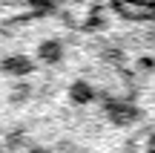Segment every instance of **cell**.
Wrapping results in <instances>:
<instances>
[{
	"mask_svg": "<svg viewBox=\"0 0 155 153\" xmlns=\"http://www.w3.org/2000/svg\"><path fill=\"white\" fill-rule=\"evenodd\" d=\"M69 96H72V101H78V104H89L95 98V90L86 84V81H75L72 90H69Z\"/></svg>",
	"mask_w": 155,
	"mask_h": 153,
	"instance_id": "cell-5",
	"label": "cell"
},
{
	"mask_svg": "<svg viewBox=\"0 0 155 153\" xmlns=\"http://www.w3.org/2000/svg\"><path fill=\"white\" fill-rule=\"evenodd\" d=\"M29 96H32V87H29V84H17L15 90L9 92V98H12V101H15V104H20V101H26Z\"/></svg>",
	"mask_w": 155,
	"mask_h": 153,
	"instance_id": "cell-6",
	"label": "cell"
},
{
	"mask_svg": "<svg viewBox=\"0 0 155 153\" xmlns=\"http://www.w3.org/2000/svg\"><path fill=\"white\" fill-rule=\"evenodd\" d=\"M0 153H3V150H0Z\"/></svg>",
	"mask_w": 155,
	"mask_h": 153,
	"instance_id": "cell-12",
	"label": "cell"
},
{
	"mask_svg": "<svg viewBox=\"0 0 155 153\" xmlns=\"http://www.w3.org/2000/svg\"><path fill=\"white\" fill-rule=\"evenodd\" d=\"M0 69H3L6 75H15V78H23V75H29L35 69V61L29 55H9L0 61Z\"/></svg>",
	"mask_w": 155,
	"mask_h": 153,
	"instance_id": "cell-3",
	"label": "cell"
},
{
	"mask_svg": "<svg viewBox=\"0 0 155 153\" xmlns=\"http://www.w3.org/2000/svg\"><path fill=\"white\" fill-rule=\"evenodd\" d=\"M124 20H155V0H112Z\"/></svg>",
	"mask_w": 155,
	"mask_h": 153,
	"instance_id": "cell-1",
	"label": "cell"
},
{
	"mask_svg": "<svg viewBox=\"0 0 155 153\" xmlns=\"http://www.w3.org/2000/svg\"><path fill=\"white\" fill-rule=\"evenodd\" d=\"M32 153H49V150H46V148H35Z\"/></svg>",
	"mask_w": 155,
	"mask_h": 153,
	"instance_id": "cell-10",
	"label": "cell"
},
{
	"mask_svg": "<svg viewBox=\"0 0 155 153\" xmlns=\"http://www.w3.org/2000/svg\"><path fill=\"white\" fill-rule=\"evenodd\" d=\"M104 110H106V116H109V121H112V124H118V127H129V124H135V121L141 119V110L135 107L132 101L104 98Z\"/></svg>",
	"mask_w": 155,
	"mask_h": 153,
	"instance_id": "cell-2",
	"label": "cell"
},
{
	"mask_svg": "<svg viewBox=\"0 0 155 153\" xmlns=\"http://www.w3.org/2000/svg\"><path fill=\"white\" fill-rule=\"evenodd\" d=\"M29 6H32V9H38L40 15H46V12L55 9V0H29Z\"/></svg>",
	"mask_w": 155,
	"mask_h": 153,
	"instance_id": "cell-7",
	"label": "cell"
},
{
	"mask_svg": "<svg viewBox=\"0 0 155 153\" xmlns=\"http://www.w3.org/2000/svg\"><path fill=\"white\" fill-rule=\"evenodd\" d=\"M38 61L43 64H61L63 61V43L58 38H49L38 46Z\"/></svg>",
	"mask_w": 155,
	"mask_h": 153,
	"instance_id": "cell-4",
	"label": "cell"
},
{
	"mask_svg": "<svg viewBox=\"0 0 155 153\" xmlns=\"http://www.w3.org/2000/svg\"><path fill=\"white\" fill-rule=\"evenodd\" d=\"M152 38H155V32H152Z\"/></svg>",
	"mask_w": 155,
	"mask_h": 153,
	"instance_id": "cell-11",
	"label": "cell"
},
{
	"mask_svg": "<svg viewBox=\"0 0 155 153\" xmlns=\"http://www.w3.org/2000/svg\"><path fill=\"white\" fill-rule=\"evenodd\" d=\"M147 153H155V133L147 139Z\"/></svg>",
	"mask_w": 155,
	"mask_h": 153,
	"instance_id": "cell-9",
	"label": "cell"
},
{
	"mask_svg": "<svg viewBox=\"0 0 155 153\" xmlns=\"http://www.w3.org/2000/svg\"><path fill=\"white\" fill-rule=\"evenodd\" d=\"M138 69H141V72H152V69H155V58H150V55L138 58Z\"/></svg>",
	"mask_w": 155,
	"mask_h": 153,
	"instance_id": "cell-8",
	"label": "cell"
}]
</instances>
